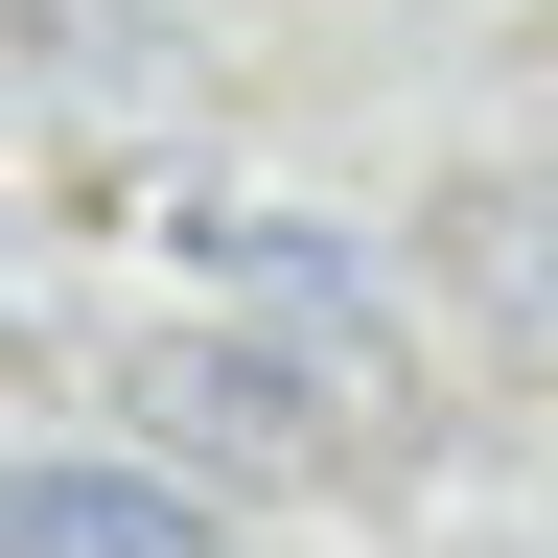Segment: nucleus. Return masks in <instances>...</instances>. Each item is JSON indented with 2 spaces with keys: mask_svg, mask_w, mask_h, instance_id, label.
Listing matches in <instances>:
<instances>
[{
  "mask_svg": "<svg viewBox=\"0 0 558 558\" xmlns=\"http://www.w3.org/2000/svg\"><path fill=\"white\" fill-rule=\"evenodd\" d=\"M0 558H233V512H209V488L186 465H24V488H0Z\"/></svg>",
  "mask_w": 558,
  "mask_h": 558,
  "instance_id": "f03ea898",
  "label": "nucleus"
},
{
  "mask_svg": "<svg viewBox=\"0 0 558 558\" xmlns=\"http://www.w3.org/2000/svg\"><path fill=\"white\" fill-rule=\"evenodd\" d=\"M24 94L70 117V94H186V47L163 24H24Z\"/></svg>",
  "mask_w": 558,
  "mask_h": 558,
  "instance_id": "20e7f679",
  "label": "nucleus"
},
{
  "mask_svg": "<svg viewBox=\"0 0 558 558\" xmlns=\"http://www.w3.org/2000/svg\"><path fill=\"white\" fill-rule=\"evenodd\" d=\"M140 418H163L186 465H326V442H373V396L326 373V326H163L140 349Z\"/></svg>",
  "mask_w": 558,
  "mask_h": 558,
  "instance_id": "f257e3e1",
  "label": "nucleus"
},
{
  "mask_svg": "<svg viewBox=\"0 0 558 558\" xmlns=\"http://www.w3.org/2000/svg\"><path fill=\"white\" fill-rule=\"evenodd\" d=\"M442 279H465V303L512 326V349H558V163L465 186V209H442Z\"/></svg>",
  "mask_w": 558,
  "mask_h": 558,
  "instance_id": "7ed1b4c3",
  "label": "nucleus"
}]
</instances>
